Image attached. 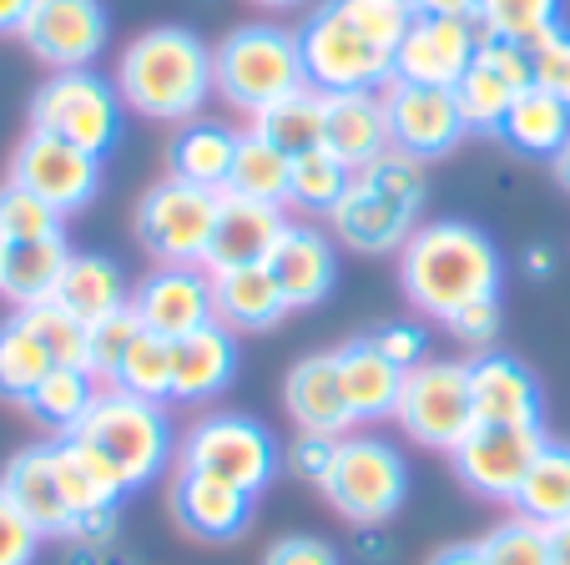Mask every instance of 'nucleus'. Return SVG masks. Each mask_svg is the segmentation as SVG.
Returning <instances> with one entry per match:
<instances>
[{
	"label": "nucleus",
	"mask_w": 570,
	"mask_h": 565,
	"mask_svg": "<svg viewBox=\"0 0 570 565\" xmlns=\"http://www.w3.org/2000/svg\"><path fill=\"white\" fill-rule=\"evenodd\" d=\"M217 197L193 182L161 177L137 203V243L157 257V267H203L217 223Z\"/></svg>",
	"instance_id": "10"
},
{
	"label": "nucleus",
	"mask_w": 570,
	"mask_h": 565,
	"mask_svg": "<svg viewBox=\"0 0 570 565\" xmlns=\"http://www.w3.org/2000/svg\"><path fill=\"white\" fill-rule=\"evenodd\" d=\"M354 187V172L334 157V152H303L293 157V177H288V207L298 213H334L344 203V193Z\"/></svg>",
	"instance_id": "38"
},
{
	"label": "nucleus",
	"mask_w": 570,
	"mask_h": 565,
	"mask_svg": "<svg viewBox=\"0 0 570 565\" xmlns=\"http://www.w3.org/2000/svg\"><path fill=\"white\" fill-rule=\"evenodd\" d=\"M414 16H444V21H474L480 0H410Z\"/></svg>",
	"instance_id": "53"
},
{
	"label": "nucleus",
	"mask_w": 570,
	"mask_h": 565,
	"mask_svg": "<svg viewBox=\"0 0 570 565\" xmlns=\"http://www.w3.org/2000/svg\"><path fill=\"white\" fill-rule=\"evenodd\" d=\"M484 31L480 21H444V16H414L394 51V81L414 86H460V76L474 66Z\"/></svg>",
	"instance_id": "17"
},
{
	"label": "nucleus",
	"mask_w": 570,
	"mask_h": 565,
	"mask_svg": "<svg viewBox=\"0 0 570 565\" xmlns=\"http://www.w3.org/2000/svg\"><path fill=\"white\" fill-rule=\"evenodd\" d=\"M131 313L141 329L177 343L187 333L207 329L213 319V273L207 267H151L131 289Z\"/></svg>",
	"instance_id": "16"
},
{
	"label": "nucleus",
	"mask_w": 570,
	"mask_h": 565,
	"mask_svg": "<svg viewBox=\"0 0 570 565\" xmlns=\"http://www.w3.org/2000/svg\"><path fill=\"white\" fill-rule=\"evenodd\" d=\"M550 172H556V182H560V187H566V193H570V142L556 152V157H550Z\"/></svg>",
	"instance_id": "58"
},
{
	"label": "nucleus",
	"mask_w": 570,
	"mask_h": 565,
	"mask_svg": "<svg viewBox=\"0 0 570 565\" xmlns=\"http://www.w3.org/2000/svg\"><path fill=\"white\" fill-rule=\"evenodd\" d=\"M515 515L535 525H566L570 520V445L546 439V449L535 455L525 485L515 495Z\"/></svg>",
	"instance_id": "34"
},
{
	"label": "nucleus",
	"mask_w": 570,
	"mask_h": 565,
	"mask_svg": "<svg viewBox=\"0 0 570 565\" xmlns=\"http://www.w3.org/2000/svg\"><path fill=\"white\" fill-rule=\"evenodd\" d=\"M56 303L91 329V323L131 309V283H127V273H121L117 257L71 253V263H66V273H61V289H56Z\"/></svg>",
	"instance_id": "29"
},
{
	"label": "nucleus",
	"mask_w": 570,
	"mask_h": 565,
	"mask_svg": "<svg viewBox=\"0 0 570 565\" xmlns=\"http://www.w3.org/2000/svg\"><path fill=\"white\" fill-rule=\"evenodd\" d=\"M323 500L334 505L348 525H389L410 500V465L389 439L379 435H344L328 480L318 485Z\"/></svg>",
	"instance_id": "6"
},
{
	"label": "nucleus",
	"mask_w": 570,
	"mask_h": 565,
	"mask_svg": "<svg viewBox=\"0 0 570 565\" xmlns=\"http://www.w3.org/2000/svg\"><path fill=\"white\" fill-rule=\"evenodd\" d=\"M283 405H288L293 425L303 435H328V439H344L354 435V415H348V399L344 384H338V363L334 353H313V359L293 363L288 379H283Z\"/></svg>",
	"instance_id": "21"
},
{
	"label": "nucleus",
	"mask_w": 570,
	"mask_h": 565,
	"mask_svg": "<svg viewBox=\"0 0 570 565\" xmlns=\"http://www.w3.org/2000/svg\"><path fill=\"white\" fill-rule=\"evenodd\" d=\"M36 551H41V530L0 490V565H36Z\"/></svg>",
	"instance_id": "47"
},
{
	"label": "nucleus",
	"mask_w": 570,
	"mask_h": 565,
	"mask_svg": "<svg viewBox=\"0 0 570 565\" xmlns=\"http://www.w3.org/2000/svg\"><path fill=\"white\" fill-rule=\"evenodd\" d=\"M515 97L520 91L495 71V66H484L480 51H474V66L460 76V86H454V101H460L470 131H484V137H500V127H505Z\"/></svg>",
	"instance_id": "39"
},
{
	"label": "nucleus",
	"mask_w": 570,
	"mask_h": 565,
	"mask_svg": "<svg viewBox=\"0 0 570 565\" xmlns=\"http://www.w3.org/2000/svg\"><path fill=\"white\" fill-rule=\"evenodd\" d=\"M500 137H505V147H515L520 157H546L550 162L570 142V107L560 97H550L546 86H530V91L515 97V107H510Z\"/></svg>",
	"instance_id": "32"
},
{
	"label": "nucleus",
	"mask_w": 570,
	"mask_h": 565,
	"mask_svg": "<svg viewBox=\"0 0 570 565\" xmlns=\"http://www.w3.org/2000/svg\"><path fill=\"white\" fill-rule=\"evenodd\" d=\"M334 363H338V384H344V399H348L354 425H379V419H394L399 389H404V369H399V363H389L368 333H364V339L338 343Z\"/></svg>",
	"instance_id": "23"
},
{
	"label": "nucleus",
	"mask_w": 570,
	"mask_h": 565,
	"mask_svg": "<svg viewBox=\"0 0 570 565\" xmlns=\"http://www.w3.org/2000/svg\"><path fill=\"white\" fill-rule=\"evenodd\" d=\"M470 389L480 425H540V379L510 353L470 359Z\"/></svg>",
	"instance_id": "24"
},
{
	"label": "nucleus",
	"mask_w": 570,
	"mask_h": 565,
	"mask_svg": "<svg viewBox=\"0 0 570 565\" xmlns=\"http://www.w3.org/2000/svg\"><path fill=\"white\" fill-rule=\"evenodd\" d=\"M414 213H404V207H394L389 197H379L368 182L354 177V187L344 193V203L328 213V233H334V243L354 247V253H399V247L410 243L414 233Z\"/></svg>",
	"instance_id": "25"
},
{
	"label": "nucleus",
	"mask_w": 570,
	"mask_h": 565,
	"mask_svg": "<svg viewBox=\"0 0 570 565\" xmlns=\"http://www.w3.org/2000/svg\"><path fill=\"white\" fill-rule=\"evenodd\" d=\"M51 369H56V359L46 353V343L21 323V313L0 323V399L26 405L31 389L41 384Z\"/></svg>",
	"instance_id": "37"
},
{
	"label": "nucleus",
	"mask_w": 570,
	"mask_h": 565,
	"mask_svg": "<svg viewBox=\"0 0 570 565\" xmlns=\"http://www.w3.org/2000/svg\"><path fill=\"white\" fill-rule=\"evenodd\" d=\"M358 182H368L379 197H389L394 207H404V213H420L424 207V193H430V172H424L420 157H410V152L389 147L379 162H368L364 172H354Z\"/></svg>",
	"instance_id": "42"
},
{
	"label": "nucleus",
	"mask_w": 570,
	"mask_h": 565,
	"mask_svg": "<svg viewBox=\"0 0 570 565\" xmlns=\"http://www.w3.org/2000/svg\"><path fill=\"white\" fill-rule=\"evenodd\" d=\"M560 16H566V0H480V31L495 36V41H515L525 51H535L540 41L560 31Z\"/></svg>",
	"instance_id": "36"
},
{
	"label": "nucleus",
	"mask_w": 570,
	"mask_h": 565,
	"mask_svg": "<svg viewBox=\"0 0 570 565\" xmlns=\"http://www.w3.org/2000/svg\"><path fill=\"white\" fill-rule=\"evenodd\" d=\"M288 299L273 283L268 263L258 267H227V273H213V319L233 333H263L273 323H283Z\"/></svg>",
	"instance_id": "27"
},
{
	"label": "nucleus",
	"mask_w": 570,
	"mask_h": 565,
	"mask_svg": "<svg viewBox=\"0 0 570 565\" xmlns=\"http://www.w3.org/2000/svg\"><path fill=\"white\" fill-rule=\"evenodd\" d=\"M298 56L308 86L338 97V91H379L394 81V51L374 41L368 31H358L334 0H323L303 16L298 26Z\"/></svg>",
	"instance_id": "5"
},
{
	"label": "nucleus",
	"mask_w": 570,
	"mask_h": 565,
	"mask_svg": "<svg viewBox=\"0 0 570 565\" xmlns=\"http://www.w3.org/2000/svg\"><path fill=\"white\" fill-rule=\"evenodd\" d=\"M384 117H389V142L399 152H410L420 162H440L470 137L460 101L450 86H414V81H389L384 91Z\"/></svg>",
	"instance_id": "14"
},
{
	"label": "nucleus",
	"mask_w": 570,
	"mask_h": 565,
	"mask_svg": "<svg viewBox=\"0 0 570 565\" xmlns=\"http://www.w3.org/2000/svg\"><path fill=\"white\" fill-rule=\"evenodd\" d=\"M111 81L137 117L183 127L203 117L207 97L217 91L213 46L187 26H151L137 41H127Z\"/></svg>",
	"instance_id": "2"
},
{
	"label": "nucleus",
	"mask_w": 570,
	"mask_h": 565,
	"mask_svg": "<svg viewBox=\"0 0 570 565\" xmlns=\"http://www.w3.org/2000/svg\"><path fill=\"white\" fill-rule=\"evenodd\" d=\"M111 389H127V394L151 399V405L173 399V343L141 329V339L131 343V353L121 359V369H117V379H111Z\"/></svg>",
	"instance_id": "40"
},
{
	"label": "nucleus",
	"mask_w": 570,
	"mask_h": 565,
	"mask_svg": "<svg viewBox=\"0 0 570 565\" xmlns=\"http://www.w3.org/2000/svg\"><path fill=\"white\" fill-rule=\"evenodd\" d=\"M278 465L283 455L273 445V435L253 415H237V409L203 415L177 445V469H203V475H217V480L237 485L248 495L268 490Z\"/></svg>",
	"instance_id": "8"
},
{
	"label": "nucleus",
	"mask_w": 570,
	"mask_h": 565,
	"mask_svg": "<svg viewBox=\"0 0 570 565\" xmlns=\"http://www.w3.org/2000/svg\"><path fill=\"white\" fill-rule=\"evenodd\" d=\"M368 339H374L379 353H384L389 363H399L404 373L420 369V363L430 359V333H424L420 323H384V329H374Z\"/></svg>",
	"instance_id": "51"
},
{
	"label": "nucleus",
	"mask_w": 570,
	"mask_h": 565,
	"mask_svg": "<svg viewBox=\"0 0 570 565\" xmlns=\"http://www.w3.org/2000/svg\"><path fill=\"white\" fill-rule=\"evenodd\" d=\"M213 76L217 97L243 117H258L278 97H288L293 86H303V56H298V31H283L273 21H248L227 31L213 46Z\"/></svg>",
	"instance_id": "4"
},
{
	"label": "nucleus",
	"mask_w": 570,
	"mask_h": 565,
	"mask_svg": "<svg viewBox=\"0 0 570 565\" xmlns=\"http://www.w3.org/2000/svg\"><path fill=\"white\" fill-rule=\"evenodd\" d=\"M480 545L490 565H550V525H535L525 515H510Z\"/></svg>",
	"instance_id": "44"
},
{
	"label": "nucleus",
	"mask_w": 570,
	"mask_h": 565,
	"mask_svg": "<svg viewBox=\"0 0 570 565\" xmlns=\"http://www.w3.org/2000/svg\"><path fill=\"white\" fill-rule=\"evenodd\" d=\"M530 66H535V86H546L550 97H560L570 107V31L566 26L530 51Z\"/></svg>",
	"instance_id": "50"
},
{
	"label": "nucleus",
	"mask_w": 570,
	"mask_h": 565,
	"mask_svg": "<svg viewBox=\"0 0 570 565\" xmlns=\"http://www.w3.org/2000/svg\"><path fill=\"white\" fill-rule=\"evenodd\" d=\"M525 267H530L535 277H550V273H556V253H550V247H530V253H525Z\"/></svg>",
	"instance_id": "57"
},
{
	"label": "nucleus",
	"mask_w": 570,
	"mask_h": 565,
	"mask_svg": "<svg viewBox=\"0 0 570 565\" xmlns=\"http://www.w3.org/2000/svg\"><path fill=\"white\" fill-rule=\"evenodd\" d=\"M550 565H570V520L550 525Z\"/></svg>",
	"instance_id": "56"
},
{
	"label": "nucleus",
	"mask_w": 570,
	"mask_h": 565,
	"mask_svg": "<svg viewBox=\"0 0 570 565\" xmlns=\"http://www.w3.org/2000/svg\"><path fill=\"white\" fill-rule=\"evenodd\" d=\"M546 429L540 425H474L464 445L450 455L454 475L470 495L495 505H515L520 485H525L535 455L546 449Z\"/></svg>",
	"instance_id": "11"
},
{
	"label": "nucleus",
	"mask_w": 570,
	"mask_h": 565,
	"mask_svg": "<svg viewBox=\"0 0 570 565\" xmlns=\"http://www.w3.org/2000/svg\"><path fill=\"white\" fill-rule=\"evenodd\" d=\"M263 565H344L323 535H278L263 555Z\"/></svg>",
	"instance_id": "52"
},
{
	"label": "nucleus",
	"mask_w": 570,
	"mask_h": 565,
	"mask_svg": "<svg viewBox=\"0 0 570 565\" xmlns=\"http://www.w3.org/2000/svg\"><path fill=\"white\" fill-rule=\"evenodd\" d=\"M0 233H6V243H41V237L61 233V213L51 203H41L36 193L6 182L0 187Z\"/></svg>",
	"instance_id": "43"
},
{
	"label": "nucleus",
	"mask_w": 570,
	"mask_h": 565,
	"mask_svg": "<svg viewBox=\"0 0 570 565\" xmlns=\"http://www.w3.org/2000/svg\"><path fill=\"white\" fill-rule=\"evenodd\" d=\"M283 227V207L273 203H253V197L223 193L217 197V223H213V243H207L203 267L207 273H227V267H258L273 257Z\"/></svg>",
	"instance_id": "18"
},
{
	"label": "nucleus",
	"mask_w": 570,
	"mask_h": 565,
	"mask_svg": "<svg viewBox=\"0 0 570 565\" xmlns=\"http://www.w3.org/2000/svg\"><path fill=\"white\" fill-rule=\"evenodd\" d=\"M6 253H11V243H6V233H0V263H6Z\"/></svg>",
	"instance_id": "60"
},
{
	"label": "nucleus",
	"mask_w": 570,
	"mask_h": 565,
	"mask_svg": "<svg viewBox=\"0 0 570 565\" xmlns=\"http://www.w3.org/2000/svg\"><path fill=\"white\" fill-rule=\"evenodd\" d=\"M141 339V319L137 313H111V319L91 323V343H87V373L97 384H111L121 369V359L131 353V343Z\"/></svg>",
	"instance_id": "45"
},
{
	"label": "nucleus",
	"mask_w": 570,
	"mask_h": 565,
	"mask_svg": "<svg viewBox=\"0 0 570 565\" xmlns=\"http://www.w3.org/2000/svg\"><path fill=\"white\" fill-rule=\"evenodd\" d=\"M31 6H36V0H0V36H21Z\"/></svg>",
	"instance_id": "55"
},
{
	"label": "nucleus",
	"mask_w": 570,
	"mask_h": 565,
	"mask_svg": "<svg viewBox=\"0 0 570 565\" xmlns=\"http://www.w3.org/2000/svg\"><path fill=\"white\" fill-rule=\"evenodd\" d=\"M121 91L117 81L87 71H51L31 97V131L61 137L71 147H87L107 157L121 142Z\"/></svg>",
	"instance_id": "7"
},
{
	"label": "nucleus",
	"mask_w": 570,
	"mask_h": 565,
	"mask_svg": "<svg viewBox=\"0 0 570 565\" xmlns=\"http://www.w3.org/2000/svg\"><path fill=\"white\" fill-rule=\"evenodd\" d=\"M323 127H328V91L318 86H293L288 97H278L273 107H263L253 117V131L268 137L273 147H283L288 157H303V152L323 147Z\"/></svg>",
	"instance_id": "31"
},
{
	"label": "nucleus",
	"mask_w": 570,
	"mask_h": 565,
	"mask_svg": "<svg viewBox=\"0 0 570 565\" xmlns=\"http://www.w3.org/2000/svg\"><path fill=\"white\" fill-rule=\"evenodd\" d=\"M66 439H76L81 449H91V455L117 475L121 490H141V485H151L177 455L173 425H167L161 405L127 394V389H111V384L101 389L97 405L87 409V419H81Z\"/></svg>",
	"instance_id": "3"
},
{
	"label": "nucleus",
	"mask_w": 570,
	"mask_h": 565,
	"mask_svg": "<svg viewBox=\"0 0 570 565\" xmlns=\"http://www.w3.org/2000/svg\"><path fill=\"white\" fill-rule=\"evenodd\" d=\"M233 157H237V131L223 121H183L173 127L167 142V177L207 187V193H227V177H233Z\"/></svg>",
	"instance_id": "28"
},
{
	"label": "nucleus",
	"mask_w": 570,
	"mask_h": 565,
	"mask_svg": "<svg viewBox=\"0 0 570 565\" xmlns=\"http://www.w3.org/2000/svg\"><path fill=\"white\" fill-rule=\"evenodd\" d=\"M21 313V323L36 333V339L46 343V353H51L56 363H66V369H87V343H91V329L76 313H66L61 303H36V309H16Z\"/></svg>",
	"instance_id": "41"
},
{
	"label": "nucleus",
	"mask_w": 570,
	"mask_h": 565,
	"mask_svg": "<svg viewBox=\"0 0 570 565\" xmlns=\"http://www.w3.org/2000/svg\"><path fill=\"white\" fill-rule=\"evenodd\" d=\"M288 177H293V157L283 147H273L258 131H237V157H233V177L227 193L253 197V203H273L288 207Z\"/></svg>",
	"instance_id": "33"
},
{
	"label": "nucleus",
	"mask_w": 570,
	"mask_h": 565,
	"mask_svg": "<svg viewBox=\"0 0 570 565\" xmlns=\"http://www.w3.org/2000/svg\"><path fill=\"white\" fill-rule=\"evenodd\" d=\"M253 500L258 495L237 490V485L217 480V475H203V469H177L173 485H167V510H173L177 530L203 545L243 540L253 525Z\"/></svg>",
	"instance_id": "15"
},
{
	"label": "nucleus",
	"mask_w": 570,
	"mask_h": 565,
	"mask_svg": "<svg viewBox=\"0 0 570 565\" xmlns=\"http://www.w3.org/2000/svg\"><path fill=\"white\" fill-rule=\"evenodd\" d=\"M97 379H91L87 369H66V363H56L51 373H46L41 384L31 389V399H26V415L36 419V425L56 429V435H71L81 419H87V409L97 405Z\"/></svg>",
	"instance_id": "35"
},
{
	"label": "nucleus",
	"mask_w": 570,
	"mask_h": 565,
	"mask_svg": "<svg viewBox=\"0 0 570 565\" xmlns=\"http://www.w3.org/2000/svg\"><path fill=\"white\" fill-rule=\"evenodd\" d=\"M268 273L283 289L288 309H318L334 293V277H338L334 233H323L313 223H288L268 257Z\"/></svg>",
	"instance_id": "19"
},
{
	"label": "nucleus",
	"mask_w": 570,
	"mask_h": 565,
	"mask_svg": "<svg viewBox=\"0 0 570 565\" xmlns=\"http://www.w3.org/2000/svg\"><path fill=\"white\" fill-rule=\"evenodd\" d=\"M394 147L389 142V117L379 91H338L328 97V127H323V152H334L348 172H364Z\"/></svg>",
	"instance_id": "26"
},
{
	"label": "nucleus",
	"mask_w": 570,
	"mask_h": 565,
	"mask_svg": "<svg viewBox=\"0 0 570 565\" xmlns=\"http://www.w3.org/2000/svg\"><path fill=\"white\" fill-rule=\"evenodd\" d=\"M430 565H490V561H484L480 540H454V545H444V551H434Z\"/></svg>",
	"instance_id": "54"
},
{
	"label": "nucleus",
	"mask_w": 570,
	"mask_h": 565,
	"mask_svg": "<svg viewBox=\"0 0 570 565\" xmlns=\"http://www.w3.org/2000/svg\"><path fill=\"white\" fill-rule=\"evenodd\" d=\"M500 323H505L500 299H480V303H464L460 313H450V319H444V329H450L460 343H470V349L484 353L490 343L500 339Z\"/></svg>",
	"instance_id": "48"
},
{
	"label": "nucleus",
	"mask_w": 570,
	"mask_h": 565,
	"mask_svg": "<svg viewBox=\"0 0 570 565\" xmlns=\"http://www.w3.org/2000/svg\"><path fill=\"white\" fill-rule=\"evenodd\" d=\"M334 455H338V439L328 435H303L288 445V455H283V469H288L293 480H308V485H323L328 480V469H334Z\"/></svg>",
	"instance_id": "49"
},
{
	"label": "nucleus",
	"mask_w": 570,
	"mask_h": 565,
	"mask_svg": "<svg viewBox=\"0 0 570 565\" xmlns=\"http://www.w3.org/2000/svg\"><path fill=\"white\" fill-rule=\"evenodd\" d=\"M237 379V333L223 323L187 333L173 343V399L177 405H213Z\"/></svg>",
	"instance_id": "22"
},
{
	"label": "nucleus",
	"mask_w": 570,
	"mask_h": 565,
	"mask_svg": "<svg viewBox=\"0 0 570 565\" xmlns=\"http://www.w3.org/2000/svg\"><path fill=\"white\" fill-rule=\"evenodd\" d=\"M253 6H263V11H298L303 0H253Z\"/></svg>",
	"instance_id": "59"
},
{
	"label": "nucleus",
	"mask_w": 570,
	"mask_h": 565,
	"mask_svg": "<svg viewBox=\"0 0 570 565\" xmlns=\"http://www.w3.org/2000/svg\"><path fill=\"white\" fill-rule=\"evenodd\" d=\"M334 6L358 26V31L374 36L384 51H399L404 31L414 26V6H410V0H334Z\"/></svg>",
	"instance_id": "46"
},
{
	"label": "nucleus",
	"mask_w": 570,
	"mask_h": 565,
	"mask_svg": "<svg viewBox=\"0 0 570 565\" xmlns=\"http://www.w3.org/2000/svg\"><path fill=\"white\" fill-rule=\"evenodd\" d=\"M394 425L424 449H454L464 445L480 415H474V389H470V359H424L420 369L404 373L399 389Z\"/></svg>",
	"instance_id": "9"
},
{
	"label": "nucleus",
	"mask_w": 570,
	"mask_h": 565,
	"mask_svg": "<svg viewBox=\"0 0 570 565\" xmlns=\"http://www.w3.org/2000/svg\"><path fill=\"white\" fill-rule=\"evenodd\" d=\"M21 41L51 71H87L111 41V16L101 0H36Z\"/></svg>",
	"instance_id": "13"
},
{
	"label": "nucleus",
	"mask_w": 570,
	"mask_h": 565,
	"mask_svg": "<svg viewBox=\"0 0 570 565\" xmlns=\"http://www.w3.org/2000/svg\"><path fill=\"white\" fill-rule=\"evenodd\" d=\"M505 257L490 243V233L464 217H434L410 233L399 247V289L424 319H450L464 303L500 299Z\"/></svg>",
	"instance_id": "1"
},
{
	"label": "nucleus",
	"mask_w": 570,
	"mask_h": 565,
	"mask_svg": "<svg viewBox=\"0 0 570 565\" xmlns=\"http://www.w3.org/2000/svg\"><path fill=\"white\" fill-rule=\"evenodd\" d=\"M11 182L66 217L81 213L101 193V157L61 137H46V131H26L21 147L11 152Z\"/></svg>",
	"instance_id": "12"
},
{
	"label": "nucleus",
	"mask_w": 570,
	"mask_h": 565,
	"mask_svg": "<svg viewBox=\"0 0 570 565\" xmlns=\"http://www.w3.org/2000/svg\"><path fill=\"white\" fill-rule=\"evenodd\" d=\"M66 263H71V243H66V233L41 237V243H11L6 263H0V299H11L16 309L51 303L56 289H61Z\"/></svg>",
	"instance_id": "30"
},
{
	"label": "nucleus",
	"mask_w": 570,
	"mask_h": 565,
	"mask_svg": "<svg viewBox=\"0 0 570 565\" xmlns=\"http://www.w3.org/2000/svg\"><path fill=\"white\" fill-rule=\"evenodd\" d=\"M0 490L11 495L16 510L41 530V540H51V535H66V540H71L76 535V515L61 495V475H56L51 445H31V449H21V455L6 459V469H0Z\"/></svg>",
	"instance_id": "20"
}]
</instances>
